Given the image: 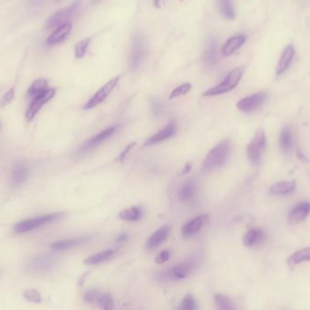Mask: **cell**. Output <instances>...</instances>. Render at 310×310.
Returning a JSON list of instances; mask_svg holds the SVG:
<instances>
[{"mask_svg":"<svg viewBox=\"0 0 310 310\" xmlns=\"http://www.w3.org/2000/svg\"><path fill=\"white\" fill-rule=\"evenodd\" d=\"M119 80H120V76H115L114 79L109 80L106 85H104L102 88H100L98 91L96 92L91 98L90 100L87 101V103L85 104L82 108L84 109H91V108H95L100 104L102 103L109 96L111 93L114 91V88L119 82Z\"/></svg>","mask_w":310,"mask_h":310,"instance_id":"7","label":"cell"},{"mask_svg":"<svg viewBox=\"0 0 310 310\" xmlns=\"http://www.w3.org/2000/svg\"><path fill=\"white\" fill-rule=\"evenodd\" d=\"M202 60L207 68H213L216 66L218 62V47L216 40H211L209 41Z\"/></svg>","mask_w":310,"mask_h":310,"instance_id":"21","label":"cell"},{"mask_svg":"<svg viewBox=\"0 0 310 310\" xmlns=\"http://www.w3.org/2000/svg\"><path fill=\"white\" fill-rule=\"evenodd\" d=\"M55 266V260L50 257L47 256H40L36 257L34 259H32L30 262L28 263V270L31 272H37V273H42V272H47L51 269L52 267Z\"/></svg>","mask_w":310,"mask_h":310,"instance_id":"13","label":"cell"},{"mask_svg":"<svg viewBox=\"0 0 310 310\" xmlns=\"http://www.w3.org/2000/svg\"><path fill=\"white\" fill-rule=\"evenodd\" d=\"M295 56V48L293 46L288 45L287 48L284 49L281 54V56L279 60L278 67H277V75H281L287 71L288 68L291 67V63L293 61Z\"/></svg>","mask_w":310,"mask_h":310,"instance_id":"19","label":"cell"},{"mask_svg":"<svg viewBox=\"0 0 310 310\" xmlns=\"http://www.w3.org/2000/svg\"><path fill=\"white\" fill-rule=\"evenodd\" d=\"M97 1H99V0H94V2H97Z\"/></svg>","mask_w":310,"mask_h":310,"instance_id":"46","label":"cell"},{"mask_svg":"<svg viewBox=\"0 0 310 310\" xmlns=\"http://www.w3.org/2000/svg\"><path fill=\"white\" fill-rule=\"evenodd\" d=\"M28 178V168L25 165L17 164L14 167L12 175L13 187H18L27 180Z\"/></svg>","mask_w":310,"mask_h":310,"instance_id":"26","label":"cell"},{"mask_svg":"<svg viewBox=\"0 0 310 310\" xmlns=\"http://www.w3.org/2000/svg\"><path fill=\"white\" fill-rule=\"evenodd\" d=\"M98 294V291H96L95 289H89V290H87V292L84 294V300L87 303H89V304L96 302V299H97Z\"/></svg>","mask_w":310,"mask_h":310,"instance_id":"39","label":"cell"},{"mask_svg":"<svg viewBox=\"0 0 310 310\" xmlns=\"http://www.w3.org/2000/svg\"><path fill=\"white\" fill-rule=\"evenodd\" d=\"M195 191H196V181L194 179H189L181 186L179 192V199L184 202L190 201L195 195Z\"/></svg>","mask_w":310,"mask_h":310,"instance_id":"23","label":"cell"},{"mask_svg":"<svg viewBox=\"0 0 310 310\" xmlns=\"http://www.w3.org/2000/svg\"><path fill=\"white\" fill-rule=\"evenodd\" d=\"M55 92H56L55 88H48L47 91H45L42 94L36 95L34 98V100H33L29 108H28L27 114H26V118H27L28 122H30V121L34 120L35 115L38 113L42 107L55 96Z\"/></svg>","mask_w":310,"mask_h":310,"instance_id":"8","label":"cell"},{"mask_svg":"<svg viewBox=\"0 0 310 310\" xmlns=\"http://www.w3.org/2000/svg\"><path fill=\"white\" fill-rule=\"evenodd\" d=\"M58 1H59V0H58Z\"/></svg>","mask_w":310,"mask_h":310,"instance_id":"47","label":"cell"},{"mask_svg":"<svg viewBox=\"0 0 310 310\" xmlns=\"http://www.w3.org/2000/svg\"><path fill=\"white\" fill-rule=\"evenodd\" d=\"M232 151L231 140H221L215 147L209 152L202 163V168L204 171H212L223 167L227 162Z\"/></svg>","mask_w":310,"mask_h":310,"instance_id":"1","label":"cell"},{"mask_svg":"<svg viewBox=\"0 0 310 310\" xmlns=\"http://www.w3.org/2000/svg\"><path fill=\"white\" fill-rule=\"evenodd\" d=\"M218 3L220 13L226 20H232L235 18V9L232 0H218Z\"/></svg>","mask_w":310,"mask_h":310,"instance_id":"30","label":"cell"},{"mask_svg":"<svg viewBox=\"0 0 310 310\" xmlns=\"http://www.w3.org/2000/svg\"><path fill=\"white\" fill-rule=\"evenodd\" d=\"M175 132H176V124L173 121L168 124L164 128H162L161 130L156 133L155 135H152L151 138L146 140L144 147L152 146L154 144L160 143L164 140H168L175 134Z\"/></svg>","mask_w":310,"mask_h":310,"instance_id":"15","label":"cell"},{"mask_svg":"<svg viewBox=\"0 0 310 310\" xmlns=\"http://www.w3.org/2000/svg\"><path fill=\"white\" fill-rule=\"evenodd\" d=\"M115 254L114 249H106L102 251L97 254L93 255L87 259H85L84 263L88 266H94V265H99L102 263L106 262L107 260L112 259Z\"/></svg>","mask_w":310,"mask_h":310,"instance_id":"25","label":"cell"},{"mask_svg":"<svg viewBox=\"0 0 310 310\" xmlns=\"http://www.w3.org/2000/svg\"><path fill=\"white\" fill-rule=\"evenodd\" d=\"M47 89H48V83L47 80L39 79L33 82L30 88H28V94L32 98H35L36 95L47 91Z\"/></svg>","mask_w":310,"mask_h":310,"instance_id":"31","label":"cell"},{"mask_svg":"<svg viewBox=\"0 0 310 310\" xmlns=\"http://www.w3.org/2000/svg\"><path fill=\"white\" fill-rule=\"evenodd\" d=\"M170 232H171V227L168 225H164L160 227L159 229L150 236L149 239H147L146 244V248L148 250H152V249L159 247L161 243L164 242L165 240L167 239Z\"/></svg>","mask_w":310,"mask_h":310,"instance_id":"14","label":"cell"},{"mask_svg":"<svg viewBox=\"0 0 310 310\" xmlns=\"http://www.w3.org/2000/svg\"><path fill=\"white\" fill-rule=\"evenodd\" d=\"M209 215H200L190 220L181 227V233L185 238H190L200 232L205 223L208 221Z\"/></svg>","mask_w":310,"mask_h":310,"instance_id":"12","label":"cell"},{"mask_svg":"<svg viewBox=\"0 0 310 310\" xmlns=\"http://www.w3.org/2000/svg\"><path fill=\"white\" fill-rule=\"evenodd\" d=\"M246 42V36L243 34H237L235 36L230 37L224 44L221 49V53L224 56H232L239 48L243 46Z\"/></svg>","mask_w":310,"mask_h":310,"instance_id":"16","label":"cell"},{"mask_svg":"<svg viewBox=\"0 0 310 310\" xmlns=\"http://www.w3.org/2000/svg\"><path fill=\"white\" fill-rule=\"evenodd\" d=\"M147 54L146 40L141 33H136L132 40L129 56V67L131 70H136L141 67Z\"/></svg>","mask_w":310,"mask_h":310,"instance_id":"2","label":"cell"},{"mask_svg":"<svg viewBox=\"0 0 310 310\" xmlns=\"http://www.w3.org/2000/svg\"><path fill=\"white\" fill-rule=\"evenodd\" d=\"M267 100V94L265 92H259L249 95L237 103V108L244 113H252L263 105Z\"/></svg>","mask_w":310,"mask_h":310,"instance_id":"9","label":"cell"},{"mask_svg":"<svg viewBox=\"0 0 310 310\" xmlns=\"http://www.w3.org/2000/svg\"><path fill=\"white\" fill-rule=\"evenodd\" d=\"M180 308L182 310H195L197 309V304L195 298H193V295L188 294L185 296L181 303Z\"/></svg>","mask_w":310,"mask_h":310,"instance_id":"35","label":"cell"},{"mask_svg":"<svg viewBox=\"0 0 310 310\" xmlns=\"http://www.w3.org/2000/svg\"><path fill=\"white\" fill-rule=\"evenodd\" d=\"M128 239V235L126 233H122L121 235H119L117 239H116V243H123L126 242V240Z\"/></svg>","mask_w":310,"mask_h":310,"instance_id":"44","label":"cell"},{"mask_svg":"<svg viewBox=\"0 0 310 310\" xmlns=\"http://www.w3.org/2000/svg\"><path fill=\"white\" fill-rule=\"evenodd\" d=\"M310 213V203H299L291 211L288 215V221L291 224H299L306 219Z\"/></svg>","mask_w":310,"mask_h":310,"instance_id":"18","label":"cell"},{"mask_svg":"<svg viewBox=\"0 0 310 310\" xmlns=\"http://www.w3.org/2000/svg\"><path fill=\"white\" fill-rule=\"evenodd\" d=\"M142 209L140 207H132L119 213L120 219L128 222H136L141 219Z\"/></svg>","mask_w":310,"mask_h":310,"instance_id":"28","label":"cell"},{"mask_svg":"<svg viewBox=\"0 0 310 310\" xmlns=\"http://www.w3.org/2000/svg\"><path fill=\"white\" fill-rule=\"evenodd\" d=\"M310 260V247H305L300 250L295 252L294 254L291 255L288 258L287 263L291 266H295V265H299L306 261Z\"/></svg>","mask_w":310,"mask_h":310,"instance_id":"29","label":"cell"},{"mask_svg":"<svg viewBox=\"0 0 310 310\" xmlns=\"http://www.w3.org/2000/svg\"><path fill=\"white\" fill-rule=\"evenodd\" d=\"M118 127H110L106 128L102 132L98 133L97 135H94L93 138H91L90 140H87V142L82 144L80 147V152H88L94 149V147H97L99 145H101L102 142H105L108 139H110L112 135H114L115 131L117 130Z\"/></svg>","mask_w":310,"mask_h":310,"instance_id":"10","label":"cell"},{"mask_svg":"<svg viewBox=\"0 0 310 310\" xmlns=\"http://www.w3.org/2000/svg\"><path fill=\"white\" fill-rule=\"evenodd\" d=\"M71 30H72V25L69 22L59 26L58 28H55V31L47 37V45L53 46L62 42L70 34Z\"/></svg>","mask_w":310,"mask_h":310,"instance_id":"20","label":"cell"},{"mask_svg":"<svg viewBox=\"0 0 310 310\" xmlns=\"http://www.w3.org/2000/svg\"><path fill=\"white\" fill-rule=\"evenodd\" d=\"M172 256V252L170 249H164L161 251V253H159L156 257V263L157 264H164L166 261L169 260L170 258Z\"/></svg>","mask_w":310,"mask_h":310,"instance_id":"40","label":"cell"},{"mask_svg":"<svg viewBox=\"0 0 310 310\" xmlns=\"http://www.w3.org/2000/svg\"><path fill=\"white\" fill-rule=\"evenodd\" d=\"M24 298L33 303L41 302V295L35 289H28L24 292Z\"/></svg>","mask_w":310,"mask_h":310,"instance_id":"37","label":"cell"},{"mask_svg":"<svg viewBox=\"0 0 310 310\" xmlns=\"http://www.w3.org/2000/svg\"><path fill=\"white\" fill-rule=\"evenodd\" d=\"M296 189L295 181H281L274 184L270 188V193L271 195L285 196L291 194Z\"/></svg>","mask_w":310,"mask_h":310,"instance_id":"22","label":"cell"},{"mask_svg":"<svg viewBox=\"0 0 310 310\" xmlns=\"http://www.w3.org/2000/svg\"><path fill=\"white\" fill-rule=\"evenodd\" d=\"M90 240L91 237H80V238H75V239H66V240L53 243L51 245V248L53 250L56 251L69 250L71 248H74V247H78V246L89 242Z\"/></svg>","mask_w":310,"mask_h":310,"instance_id":"17","label":"cell"},{"mask_svg":"<svg viewBox=\"0 0 310 310\" xmlns=\"http://www.w3.org/2000/svg\"><path fill=\"white\" fill-rule=\"evenodd\" d=\"M194 267L195 264L193 261H185L173 266L172 269L167 271L164 275L167 279H184L192 274Z\"/></svg>","mask_w":310,"mask_h":310,"instance_id":"11","label":"cell"},{"mask_svg":"<svg viewBox=\"0 0 310 310\" xmlns=\"http://www.w3.org/2000/svg\"><path fill=\"white\" fill-rule=\"evenodd\" d=\"M81 5H82V0H75V2L70 5L68 8H64L62 10H59L55 14H53L47 20V28H56L61 25L69 22V20L78 12Z\"/></svg>","mask_w":310,"mask_h":310,"instance_id":"6","label":"cell"},{"mask_svg":"<svg viewBox=\"0 0 310 310\" xmlns=\"http://www.w3.org/2000/svg\"><path fill=\"white\" fill-rule=\"evenodd\" d=\"M47 1L48 0H31L30 5H31L32 8L37 9V8H41L44 7V5L46 4Z\"/></svg>","mask_w":310,"mask_h":310,"instance_id":"43","label":"cell"},{"mask_svg":"<svg viewBox=\"0 0 310 310\" xmlns=\"http://www.w3.org/2000/svg\"><path fill=\"white\" fill-rule=\"evenodd\" d=\"M191 89H192V85L191 84H182L181 86H179V87H177L176 88L173 89V92L170 95V99L173 100V99H176V98L180 96V95H185L188 92L191 91Z\"/></svg>","mask_w":310,"mask_h":310,"instance_id":"36","label":"cell"},{"mask_svg":"<svg viewBox=\"0 0 310 310\" xmlns=\"http://www.w3.org/2000/svg\"><path fill=\"white\" fill-rule=\"evenodd\" d=\"M279 142H280V147L284 153L287 154L291 151L293 147V135L291 127H285L283 128Z\"/></svg>","mask_w":310,"mask_h":310,"instance_id":"27","label":"cell"},{"mask_svg":"<svg viewBox=\"0 0 310 310\" xmlns=\"http://www.w3.org/2000/svg\"><path fill=\"white\" fill-rule=\"evenodd\" d=\"M62 217H63V213H54V214H49V215L37 217L35 219H26V220L17 223L14 227V229H15V232L18 234H24L28 231L36 229L38 227L45 226L48 223L54 222Z\"/></svg>","mask_w":310,"mask_h":310,"instance_id":"5","label":"cell"},{"mask_svg":"<svg viewBox=\"0 0 310 310\" xmlns=\"http://www.w3.org/2000/svg\"><path fill=\"white\" fill-rule=\"evenodd\" d=\"M96 302L104 309H112L114 308V299L112 296L108 293H100L96 299Z\"/></svg>","mask_w":310,"mask_h":310,"instance_id":"33","label":"cell"},{"mask_svg":"<svg viewBox=\"0 0 310 310\" xmlns=\"http://www.w3.org/2000/svg\"><path fill=\"white\" fill-rule=\"evenodd\" d=\"M151 110L155 117L161 115V111H162V103H161V100H158V99H153L151 100Z\"/></svg>","mask_w":310,"mask_h":310,"instance_id":"38","label":"cell"},{"mask_svg":"<svg viewBox=\"0 0 310 310\" xmlns=\"http://www.w3.org/2000/svg\"><path fill=\"white\" fill-rule=\"evenodd\" d=\"M135 145H136V142H133V143H130L127 147L122 150V153H121V155L119 157V160L122 162L125 159H126V157L128 156L130 151L133 149V147H135Z\"/></svg>","mask_w":310,"mask_h":310,"instance_id":"42","label":"cell"},{"mask_svg":"<svg viewBox=\"0 0 310 310\" xmlns=\"http://www.w3.org/2000/svg\"><path fill=\"white\" fill-rule=\"evenodd\" d=\"M14 95H15V89H14V88H10V89L5 94L4 96L2 98V100H1V107H5V106H7L8 104L10 103L12 100L14 99Z\"/></svg>","mask_w":310,"mask_h":310,"instance_id":"41","label":"cell"},{"mask_svg":"<svg viewBox=\"0 0 310 310\" xmlns=\"http://www.w3.org/2000/svg\"><path fill=\"white\" fill-rule=\"evenodd\" d=\"M192 167H193V163H191V162H188V163L185 165L184 167H183V169H182V174H187L188 172L191 171L192 169Z\"/></svg>","mask_w":310,"mask_h":310,"instance_id":"45","label":"cell"},{"mask_svg":"<svg viewBox=\"0 0 310 310\" xmlns=\"http://www.w3.org/2000/svg\"><path fill=\"white\" fill-rule=\"evenodd\" d=\"M243 76V69L241 68H236L230 72L228 76L221 83L218 84L215 87L210 88L209 90L203 93L204 96H213V95H221L224 93L230 92L238 86L240 80Z\"/></svg>","mask_w":310,"mask_h":310,"instance_id":"3","label":"cell"},{"mask_svg":"<svg viewBox=\"0 0 310 310\" xmlns=\"http://www.w3.org/2000/svg\"><path fill=\"white\" fill-rule=\"evenodd\" d=\"M264 238H265V234L262 229L253 228V229L247 231V233L244 235V245L246 247H253V246L262 242Z\"/></svg>","mask_w":310,"mask_h":310,"instance_id":"24","label":"cell"},{"mask_svg":"<svg viewBox=\"0 0 310 310\" xmlns=\"http://www.w3.org/2000/svg\"><path fill=\"white\" fill-rule=\"evenodd\" d=\"M91 43V37H87L85 40L79 41L75 47V55L76 59H82L87 54V48L89 47Z\"/></svg>","mask_w":310,"mask_h":310,"instance_id":"34","label":"cell"},{"mask_svg":"<svg viewBox=\"0 0 310 310\" xmlns=\"http://www.w3.org/2000/svg\"><path fill=\"white\" fill-rule=\"evenodd\" d=\"M266 144H267V140H266L265 133L262 129L259 128V130L256 132L255 135L252 139L251 143L247 146V159L252 165L259 166L261 163L262 155L266 148Z\"/></svg>","mask_w":310,"mask_h":310,"instance_id":"4","label":"cell"},{"mask_svg":"<svg viewBox=\"0 0 310 310\" xmlns=\"http://www.w3.org/2000/svg\"><path fill=\"white\" fill-rule=\"evenodd\" d=\"M214 302L219 309H234L235 306L231 298L222 294L214 295Z\"/></svg>","mask_w":310,"mask_h":310,"instance_id":"32","label":"cell"}]
</instances>
